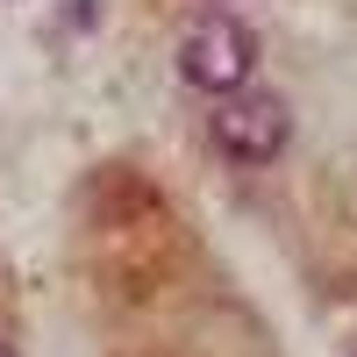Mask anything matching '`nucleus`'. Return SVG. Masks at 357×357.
Segmentation results:
<instances>
[{
  "instance_id": "7ed1b4c3",
  "label": "nucleus",
  "mask_w": 357,
  "mask_h": 357,
  "mask_svg": "<svg viewBox=\"0 0 357 357\" xmlns=\"http://www.w3.org/2000/svg\"><path fill=\"white\" fill-rule=\"evenodd\" d=\"M0 357H8V350H0Z\"/></svg>"
},
{
  "instance_id": "f03ea898",
  "label": "nucleus",
  "mask_w": 357,
  "mask_h": 357,
  "mask_svg": "<svg viewBox=\"0 0 357 357\" xmlns=\"http://www.w3.org/2000/svg\"><path fill=\"white\" fill-rule=\"evenodd\" d=\"M207 136H215V151L236 158V165H272L286 151L293 136V114L279 93H257V86H243V93L215 100V114H207Z\"/></svg>"
},
{
  "instance_id": "f257e3e1",
  "label": "nucleus",
  "mask_w": 357,
  "mask_h": 357,
  "mask_svg": "<svg viewBox=\"0 0 357 357\" xmlns=\"http://www.w3.org/2000/svg\"><path fill=\"white\" fill-rule=\"evenodd\" d=\"M178 72H186V86H200V93H243L250 72H257V36L236 15H207L186 29V43H178Z\"/></svg>"
}]
</instances>
